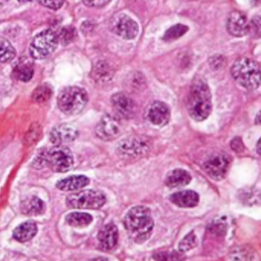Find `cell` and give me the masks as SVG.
I'll return each mask as SVG.
<instances>
[{
  "label": "cell",
  "mask_w": 261,
  "mask_h": 261,
  "mask_svg": "<svg viewBox=\"0 0 261 261\" xmlns=\"http://www.w3.org/2000/svg\"><path fill=\"white\" fill-rule=\"evenodd\" d=\"M232 149L236 152H240L243 149V144L239 137L234 138L231 142Z\"/></svg>",
  "instance_id": "d590c367"
},
{
  "label": "cell",
  "mask_w": 261,
  "mask_h": 261,
  "mask_svg": "<svg viewBox=\"0 0 261 261\" xmlns=\"http://www.w3.org/2000/svg\"><path fill=\"white\" fill-rule=\"evenodd\" d=\"M260 140L259 139L258 140V142L257 143V145H256V150L259 154H260Z\"/></svg>",
  "instance_id": "8d00e7d4"
},
{
  "label": "cell",
  "mask_w": 261,
  "mask_h": 261,
  "mask_svg": "<svg viewBox=\"0 0 261 261\" xmlns=\"http://www.w3.org/2000/svg\"><path fill=\"white\" fill-rule=\"evenodd\" d=\"M79 135L77 128L70 124L63 123L54 127L49 134L50 141L55 145H61L74 140Z\"/></svg>",
  "instance_id": "9a60e30c"
},
{
  "label": "cell",
  "mask_w": 261,
  "mask_h": 261,
  "mask_svg": "<svg viewBox=\"0 0 261 261\" xmlns=\"http://www.w3.org/2000/svg\"><path fill=\"white\" fill-rule=\"evenodd\" d=\"M113 71L109 64L104 61H99L93 66L92 74L97 82H105L111 80Z\"/></svg>",
  "instance_id": "603a6c76"
},
{
  "label": "cell",
  "mask_w": 261,
  "mask_h": 261,
  "mask_svg": "<svg viewBox=\"0 0 261 261\" xmlns=\"http://www.w3.org/2000/svg\"><path fill=\"white\" fill-rule=\"evenodd\" d=\"M15 55L16 51L10 42L0 37V62H9L14 58Z\"/></svg>",
  "instance_id": "484cf974"
},
{
  "label": "cell",
  "mask_w": 261,
  "mask_h": 261,
  "mask_svg": "<svg viewBox=\"0 0 261 261\" xmlns=\"http://www.w3.org/2000/svg\"><path fill=\"white\" fill-rule=\"evenodd\" d=\"M52 94L51 88L47 85L37 87L32 94V100L38 103L43 102L49 99Z\"/></svg>",
  "instance_id": "83f0119b"
},
{
  "label": "cell",
  "mask_w": 261,
  "mask_h": 261,
  "mask_svg": "<svg viewBox=\"0 0 261 261\" xmlns=\"http://www.w3.org/2000/svg\"><path fill=\"white\" fill-rule=\"evenodd\" d=\"M234 80L243 87L254 90L260 85V70L258 64L247 57L237 59L230 69Z\"/></svg>",
  "instance_id": "3957f363"
},
{
  "label": "cell",
  "mask_w": 261,
  "mask_h": 261,
  "mask_svg": "<svg viewBox=\"0 0 261 261\" xmlns=\"http://www.w3.org/2000/svg\"><path fill=\"white\" fill-rule=\"evenodd\" d=\"M58 42V36L53 30H45L33 38L29 48L30 54L35 59H45L55 50Z\"/></svg>",
  "instance_id": "8992f818"
},
{
  "label": "cell",
  "mask_w": 261,
  "mask_h": 261,
  "mask_svg": "<svg viewBox=\"0 0 261 261\" xmlns=\"http://www.w3.org/2000/svg\"><path fill=\"white\" fill-rule=\"evenodd\" d=\"M187 108L190 116L200 121L206 119L212 109V95L207 83L203 80H196L188 95Z\"/></svg>",
  "instance_id": "7a4b0ae2"
},
{
  "label": "cell",
  "mask_w": 261,
  "mask_h": 261,
  "mask_svg": "<svg viewBox=\"0 0 261 261\" xmlns=\"http://www.w3.org/2000/svg\"><path fill=\"white\" fill-rule=\"evenodd\" d=\"M149 148L147 138L133 135L121 140L117 145L116 152L123 159H134L145 154Z\"/></svg>",
  "instance_id": "52a82bcc"
},
{
  "label": "cell",
  "mask_w": 261,
  "mask_h": 261,
  "mask_svg": "<svg viewBox=\"0 0 261 261\" xmlns=\"http://www.w3.org/2000/svg\"><path fill=\"white\" fill-rule=\"evenodd\" d=\"M226 29L233 36L239 37L245 35L249 31V22L246 15L238 10L231 12L227 17Z\"/></svg>",
  "instance_id": "5bb4252c"
},
{
  "label": "cell",
  "mask_w": 261,
  "mask_h": 261,
  "mask_svg": "<svg viewBox=\"0 0 261 261\" xmlns=\"http://www.w3.org/2000/svg\"><path fill=\"white\" fill-rule=\"evenodd\" d=\"M145 116L153 124L163 126L168 123L170 118V110L165 102L155 101L147 108Z\"/></svg>",
  "instance_id": "4fadbf2b"
},
{
  "label": "cell",
  "mask_w": 261,
  "mask_h": 261,
  "mask_svg": "<svg viewBox=\"0 0 261 261\" xmlns=\"http://www.w3.org/2000/svg\"><path fill=\"white\" fill-rule=\"evenodd\" d=\"M179 255L177 253L161 252L154 254L153 256L155 260H177Z\"/></svg>",
  "instance_id": "d6a6232c"
},
{
  "label": "cell",
  "mask_w": 261,
  "mask_h": 261,
  "mask_svg": "<svg viewBox=\"0 0 261 261\" xmlns=\"http://www.w3.org/2000/svg\"><path fill=\"white\" fill-rule=\"evenodd\" d=\"M106 202L104 194L97 190H85L70 194L66 198L70 208L96 209L102 206Z\"/></svg>",
  "instance_id": "5b68a950"
},
{
  "label": "cell",
  "mask_w": 261,
  "mask_h": 261,
  "mask_svg": "<svg viewBox=\"0 0 261 261\" xmlns=\"http://www.w3.org/2000/svg\"><path fill=\"white\" fill-rule=\"evenodd\" d=\"M88 100V94L83 88L70 86L63 89L57 97L60 110L68 115L80 113L86 107Z\"/></svg>",
  "instance_id": "277c9868"
},
{
  "label": "cell",
  "mask_w": 261,
  "mask_h": 261,
  "mask_svg": "<svg viewBox=\"0 0 261 261\" xmlns=\"http://www.w3.org/2000/svg\"><path fill=\"white\" fill-rule=\"evenodd\" d=\"M45 209L44 202L41 199L35 196L25 200L21 205L22 213L28 216L40 215L43 213Z\"/></svg>",
  "instance_id": "7402d4cb"
},
{
  "label": "cell",
  "mask_w": 261,
  "mask_h": 261,
  "mask_svg": "<svg viewBox=\"0 0 261 261\" xmlns=\"http://www.w3.org/2000/svg\"><path fill=\"white\" fill-rule=\"evenodd\" d=\"M192 179L190 173L187 170L177 168L169 171L166 176L165 184L171 188H179L188 185Z\"/></svg>",
  "instance_id": "d6986e66"
},
{
  "label": "cell",
  "mask_w": 261,
  "mask_h": 261,
  "mask_svg": "<svg viewBox=\"0 0 261 261\" xmlns=\"http://www.w3.org/2000/svg\"><path fill=\"white\" fill-rule=\"evenodd\" d=\"M189 30L186 25L177 23L171 26L165 33L163 40L171 41L177 39L185 35Z\"/></svg>",
  "instance_id": "4316f807"
},
{
  "label": "cell",
  "mask_w": 261,
  "mask_h": 261,
  "mask_svg": "<svg viewBox=\"0 0 261 261\" xmlns=\"http://www.w3.org/2000/svg\"><path fill=\"white\" fill-rule=\"evenodd\" d=\"M75 30L72 27H67L62 30L60 39L63 44H68L74 38L75 34Z\"/></svg>",
  "instance_id": "4dcf8cb0"
},
{
  "label": "cell",
  "mask_w": 261,
  "mask_h": 261,
  "mask_svg": "<svg viewBox=\"0 0 261 261\" xmlns=\"http://www.w3.org/2000/svg\"><path fill=\"white\" fill-rule=\"evenodd\" d=\"M37 226L33 221H27L19 224L13 231V238L21 243L31 240L37 232Z\"/></svg>",
  "instance_id": "ffe728a7"
},
{
  "label": "cell",
  "mask_w": 261,
  "mask_h": 261,
  "mask_svg": "<svg viewBox=\"0 0 261 261\" xmlns=\"http://www.w3.org/2000/svg\"><path fill=\"white\" fill-rule=\"evenodd\" d=\"M225 63L224 58L221 55H215L210 59L211 67L216 69L221 67Z\"/></svg>",
  "instance_id": "836d02e7"
},
{
  "label": "cell",
  "mask_w": 261,
  "mask_h": 261,
  "mask_svg": "<svg viewBox=\"0 0 261 261\" xmlns=\"http://www.w3.org/2000/svg\"><path fill=\"white\" fill-rule=\"evenodd\" d=\"M67 223L73 227H85L92 221V217L89 214L82 212H73L65 217Z\"/></svg>",
  "instance_id": "cb8c5ba5"
},
{
  "label": "cell",
  "mask_w": 261,
  "mask_h": 261,
  "mask_svg": "<svg viewBox=\"0 0 261 261\" xmlns=\"http://www.w3.org/2000/svg\"><path fill=\"white\" fill-rule=\"evenodd\" d=\"M34 73L32 63L27 58L19 59L13 69L14 76L18 80L23 82H29L31 80Z\"/></svg>",
  "instance_id": "44dd1931"
},
{
  "label": "cell",
  "mask_w": 261,
  "mask_h": 261,
  "mask_svg": "<svg viewBox=\"0 0 261 261\" xmlns=\"http://www.w3.org/2000/svg\"><path fill=\"white\" fill-rule=\"evenodd\" d=\"M170 201L176 206L182 208L194 207L199 201L197 193L191 190H185L173 193L169 197Z\"/></svg>",
  "instance_id": "e0dca14e"
},
{
  "label": "cell",
  "mask_w": 261,
  "mask_h": 261,
  "mask_svg": "<svg viewBox=\"0 0 261 261\" xmlns=\"http://www.w3.org/2000/svg\"><path fill=\"white\" fill-rule=\"evenodd\" d=\"M42 6L53 10H57L60 8L64 0H38Z\"/></svg>",
  "instance_id": "1f68e13d"
},
{
  "label": "cell",
  "mask_w": 261,
  "mask_h": 261,
  "mask_svg": "<svg viewBox=\"0 0 261 261\" xmlns=\"http://www.w3.org/2000/svg\"><path fill=\"white\" fill-rule=\"evenodd\" d=\"M19 2L20 3H28V2H31L33 0H18Z\"/></svg>",
  "instance_id": "f35d334b"
},
{
  "label": "cell",
  "mask_w": 261,
  "mask_h": 261,
  "mask_svg": "<svg viewBox=\"0 0 261 261\" xmlns=\"http://www.w3.org/2000/svg\"><path fill=\"white\" fill-rule=\"evenodd\" d=\"M111 102L115 115L119 118L128 119L135 115L136 105L127 94L123 92L114 94L111 97Z\"/></svg>",
  "instance_id": "7c38bea8"
},
{
  "label": "cell",
  "mask_w": 261,
  "mask_h": 261,
  "mask_svg": "<svg viewBox=\"0 0 261 261\" xmlns=\"http://www.w3.org/2000/svg\"><path fill=\"white\" fill-rule=\"evenodd\" d=\"M123 130L120 118L116 115L103 116L96 126V135L103 141H111L118 138Z\"/></svg>",
  "instance_id": "30bf717a"
},
{
  "label": "cell",
  "mask_w": 261,
  "mask_h": 261,
  "mask_svg": "<svg viewBox=\"0 0 261 261\" xmlns=\"http://www.w3.org/2000/svg\"><path fill=\"white\" fill-rule=\"evenodd\" d=\"M145 85L143 75L139 72L130 73L125 79V87L128 92H137L140 91Z\"/></svg>",
  "instance_id": "d4e9b609"
},
{
  "label": "cell",
  "mask_w": 261,
  "mask_h": 261,
  "mask_svg": "<svg viewBox=\"0 0 261 261\" xmlns=\"http://www.w3.org/2000/svg\"><path fill=\"white\" fill-rule=\"evenodd\" d=\"M111 0H83L85 5L89 7H101L108 4Z\"/></svg>",
  "instance_id": "e575fe53"
},
{
  "label": "cell",
  "mask_w": 261,
  "mask_h": 261,
  "mask_svg": "<svg viewBox=\"0 0 261 261\" xmlns=\"http://www.w3.org/2000/svg\"><path fill=\"white\" fill-rule=\"evenodd\" d=\"M110 28L114 33L125 39L135 38L139 32L137 23L123 13L116 15L112 18Z\"/></svg>",
  "instance_id": "8fae6325"
},
{
  "label": "cell",
  "mask_w": 261,
  "mask_h": 261,
  "mask_svg": "<svg viewBox=\"0 0 261 261\" xmlns=\"http://www.w3.org/2000/svg\"><path fill=\"white\" fill-rule=\"evenodd\" d=\"M198 243L196 236L192 231L188 233L179 243L180 252H185L195 247Z\"/></svg>",
  "instance_id": "f1b7e54d"
},
{
  "label": "cell",
  "mask_w": 261,
  "mask_h": 261,
  "mask_svg": "<svg viewBox=\"0 0 261 261\" xmlns=\"http://www.w3.org/2000/svg\"><path fill=\"white\" fill-rule=\"evenodd\" d=\"M123 225L134 242H144L150 237L154 226L150 210L144 205L132 207L125 216Z\"/></svg>",
  "instance_id": "6da1fadb"
},
{
  "label": "cell",
  "mask_w": 261,
  "mask_h": 261,
  "mask_svg": "<svg viewBox=\"0 0 261 261\" xmlns=\"http://www.w3.org/2000/svg\"><path fill=\"white\" fill-rule=\"evenodd\" d=\"M231 164L229 156L223 152H216L211 155L204 162L203 168L212 179L221 180L226 176Z\"/></svg>",
  "instance_id": "9c48e42d"
},
{
  "label": "cell",
  "mask_w": 261,
  "mask_h": 261,
  "mask_svg": "<svg viewBox=\"0 0 261 261\" xmlns=\"http://www.w3.org/2000/svg\"><path fill=\"white\" fill-rule=\"evenodd\" d=\"M97 239L101 250L108 251L112 249L118 242V231L117 226L113 223L106 224L99 231Z\"/></svg>",
  "instance_id": "2e32d148"
},
{
  "label": "cell",
  "mask_w": 261,
  "mask_h": 261,
  "mask_svg": "<svg viewBox=\"0 0 261 261\" xmlns=\"http://www.w3.org/2000/svg\"><path fill=\"white\" fill-rule=\"evenodd\" d=\"M255 1H257V2H260V0H255Z\"/></svg>",
  "instance_id": "ab89813d"
},
{
  "label": "cell",
  "mask_w": 261,
  "mask_h": 261,
  "mask_svg": "<svg viewBox=\"0 0 261 261\" xmlns=\"http://www.w3.org/2000/svg\"><path fill=\"white\" fill-rule=\"evenodd\" d=\"M89 178L84 175H72L61 179L56 183L57 188L63 191H73L89 185Z\"/></svg>",
  "instance_id": "ac0fdd59"
},
{
  "label": "cell",
  "mask_w": 261,
  "mask_h": 261,
  "mask_svg": "<svg viewBox=\"0 0 261 261\" xmlns=\"http://www.w3.org/2000/svg\"><path fill=\"white\" fill-rule=\"evenodd\" d=\"M8 0H0V7L5 4Z\"/></svg>",
  "instance_id": "74e56055"
},
{
  "label": "cell",
  "mask_w": 261,
  "mask_h": 261,
  "mask_svg": "<svg viewBox=\"0 0 261 261\" xmlns=\"http://www.w3.org/2000/svg\"><path fill=\"white\" fill-rule=\"evenodd\" d=\"M46 157V165L56 172H66L71 169L73 164L71 150L62 145H55L47 151Z\"/></svg>",
  "instance_id": "ba28073f"
},
{
  "label": "cell",
  "mask_w": 261,
  "mask_h": 261,
  "mask_svg": "<svg viewBox=\"0 0 261 261\" xmlns=\"http://www.w3.org/2000/svg\"><path fill=\"white\" fill-rule=\"evenodd\" d=\"M251 35L255 36H260V19L259 16H254L249 23V31Z\"/></svg>",
  "instance_id": "f546056e"
}]
</instances>
